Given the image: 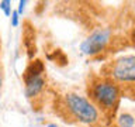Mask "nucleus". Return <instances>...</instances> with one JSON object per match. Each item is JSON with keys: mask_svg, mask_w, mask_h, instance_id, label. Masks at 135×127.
I'll use <instances>...</instances> for the list:
<instances>
[{"mask_svg": "<svg viewBox=\"0 0 135 127\" xmlns=\"http://www.w3.org/2000/svg\"><path fill=\"white\" fill-rule=\"evenodd\" d=\"M89 96L99 110L104 114H114L120 103L121 89L113 79L103 76L94 78L89 85Z\"/></svg>", "mask_w": 135, "mask_h": 127, "instance_id": "f257e3e1", "label": "nucleus"}, {"mask_svg": "<svg viewBox=\"0 0 135 127\" xmlns=\"http://www.w3.org/2000/svg\"><path fill=\"white\" fill-rule=\"evenodd\" d=\"M62 105L68 116L79 124L91 127L100 123L101 116L99 107L86 96L79 95L76 92H69L63 96Z\"/></svg>", "mask_w": 135, "mask_h": 127, "instance_id": "f03ea898", "label": "nucleus"}, {"mask_svg": "<svg viewBox=\"0 0 135 127\" xmlns=\"http://www.w3.org/2000/svg\"><path fill=\"white\" fill-rule=\"evenodd\" d=\"M45 65L41 59H34L28 64L23 74L24 82V95L27 99H35L44 90L46 79H45Z\"/></svg>", "mask_w": 135, "mask_h": 127, "instance_id": "7ed1b4c3", "label": "nucleus"}, {"mask_svg": "<svg viewBox=\"0 0 135 127\" xmlns=\"http://www.w3.org/2000/svg\"><path fill=\"white\" fill-rule=\"evenodd\" d=\"M107 78L113 79L117 85L135 86V55H124L113 61Z\"/></svg>", "mask_w": 135, "mask_h": 127, "instance_id": "20e7f679", "label": "nucleus"}, {"mask_svg": "<svg viewBox=\"0 0 135 127\" xmlns=\"http://www.w3.org/2000/svg\"><path fill=\"white\" fill-rule=\"evenodd\" d=\"M111 35H113V33L110 28L94 30L93 33H90V35H87L80 42V51H82V54L87 55V57H96V55L101 54L110 44Z\"/></svg>", "mask_w": 135, "mask_h": 127, "instance_id": "39448f33", "label": "nucleus"}, {"mask_svg": "<svg viewBox=\"0 0 135 127\" xmlns=\"http://www.w3.org/2000/svg\"><path fill=\"white\" fill-rule=\"evenodd\" d=\"M118 127H135V116L129 112H122L117 117Z\"/></svg>", "mask_w": 135, "mask_h": 127, "instance_id": "423d86ee", "label": "nucleus"}, {"mask_svg": "<svg viewBox=\"0 0 135 127\" xmlns=\"http://www.w3.org/2000/svg\"><path fill=\"white\" fill-rule=\"evenodd\" d=\"M0 10L3 11V14L6 16V17H10L11 13H13V10H11V2H10V0H2V2H0Z\"/></svg>", "mask_w": 135, "mask_h": 127, "instance_id": "0eeeda50", "label": "nucleus"}, {"mask_svg": "<svg viewBox=\"0 0 135 127\" xmlns=\"http://www.w3.org/2000/svg\"><path fill=\"white\" fill-rule=\"evenodd\" d=\"M20 14L17 10H13L11 16H10V23H11V27H18L20 25Z\"/></svg>", "mask_w": 135, "mask_h": 127, "instance_id": "6e6552de", "label": "nucleus"}, {"mask_svg": "<svg viewBox=\"0 0 135 127\" xmlns=\"http://www.w3.org/2000/svg\"><path fill=\"white\" fill-rule=\"evenodd\" d=\"M25 6H27V0H20V2H18V6H17V11H18V14H20V16H23V14H24Z\"/></svg>", "mask_w": 135, "mask_h": 127, "instance_id": "1a4fd4ad", "label": "nucleus"}, {"mask_svg": "<svg viewBox=\"0 0 135 127\" xmlns=\"http://www.w3.org/2000/svg\"><path fill=\"white\" fill-rule=\"evenodd\" d=\"M2 85H3V75H2V71H0V90H2Z\"/></svg>", "mask_w": 135, "mask_h": 127, "instance_id": "9d476101", "label": "nucleus"}, {"mask_svg": "<svg viewBox=\"0 0 135 127\" xmlns=\"http://www.w3.org/2000/svg\"><path fill=\"white\" fill-rule=\"evenodd\" d=\"M46 127H59V126L55 124V123H48V124H46Z\"/></svg>", "mask_w": 135, "mask_h": 127, "instance_id": "9b49d317", "label": "nucleus"}, {"mask_svg": "<svg viewBox=\"0 0 135 127\" xmlns=\"http://www.w3.org/2000/svg\"><path fill=\"white\" fill-rule=\"evenodd\" d=\"M134 38H135V37H134ZM134 41H135V40H134Z\"/></svg>", "mask_w": 135, "mask_h": 127, "instance_id": "f8f14e48", "label": "nucleus"}]
</instances>
